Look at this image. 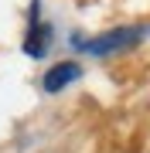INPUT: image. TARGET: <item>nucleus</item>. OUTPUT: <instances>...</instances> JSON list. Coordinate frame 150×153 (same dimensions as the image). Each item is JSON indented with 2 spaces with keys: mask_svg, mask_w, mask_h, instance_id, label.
Here are the masks:
<instances>
[{
  "mask_svg": "<svg viewBox=\"0 0 150 153\" xmlns=\"http://www.w3.org/2000/svg\"><path fill=\"white\" fill-rule=\"evenodd\" d=\"M147 34V27H119V31H109L96 41H85L82 48L89 55H113V51H123V48H133V44Z\"/></svg>",
  "mask_w": 150,
  "mask_h": 153,
  "instance_id": "nucleus-1",
  "label": "nucleus"
},
{
  "mask_svg": "<svg viewBox=\"0 0 150 153\" xmlns=\"http://www.w3.org/2000/svg\"><path fill=\"white\" fill-rule=\"evenodd\" d=\"M78 75H82V68H78L75 61H61V65H55V68L45 75V88H48V92H58V88L72 85Z\"/></svg>",
  "mask_w": 150,
  "mask_h": 153,
  "instance_id": "nucleus-2",
  "label": "nucleus"
},
{
  "mask_svg": "<svg viewBox=\"0 0 150 153\" xmlns=\"http://www.w3.org/2000/svg\"><path fill=\"white\" fill-rule=\"evenodd\" d=\"M45 48H48V27L34 21V24H31V38H28V44H24V51L34 55V58H41V55H45Z\"/></svg>",
  "mask_w": 150,
  "mask_h": 153,
  "instance_id": "nucleus-3",
  "label": "nucleus"
}]
</instances>
